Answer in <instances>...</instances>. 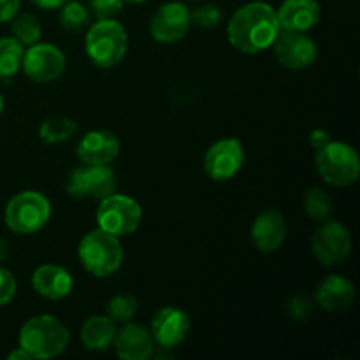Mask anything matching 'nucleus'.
Segmentation results:
<instances>
[{"label":"nucleus","mask_w":360,"mask_h":360,"mask_svg":"<svg viewBox=\"0 0 360 360\" xmlns=\"http://www.w3.org/2000/svg\"><path fill=\"white\" fill-rule=\"evenodd\" d=\"M280 32L276 9L260 0L239 7L227 25L229 42L245 55H257L271 48Z\"/></svg>","instance_id":"f257e3e1"},{"label":"nucleus","mask_w":360,"mask_h":360,"mask_svg":"<svg viewBox=\"0 0 360 360\" xmlns=\"http://www.w3.org/2000/svg\"><path fill=\"white\" fill-rule=\"evenodd\" d=\"M70 333L58 319L51 315H39L28 320L20 330L18 343L28 352L32 359L58 357L69 347Z\"/></svg>","instance_id":"f03ea898"},{"label":"nucleus","mask_w":360,"mask_h":360,"mask_svg":"<svg viewBox=\"0 0 360 360\" xmlns=\"http://www.w3.org/2000/svg\"><path fill=\"white\" fill-rule=\"evenodd\" d=\"M129 48V35L125 27L116 20H97L84 37V51L91 63L101 69L118 65Z\"/></svg>","instance_id":"7ed1b4c3"},{"label":"nucleus","mask_w":360,"mask_h":360,"mask_svg":"<svg viewBox=\"0 0 360 360\" xmlns=\"http://www.w3.org/2000/svg\"><path fill=\"white\" fill-rule=\"evenodd\" d=\"M77 255L84 269L97 278L111 276L123 262V248L120 239L102 229H95L81 239Z\"/></svg>","instance_id":"20e7f679"},{"label":"nucleus","mask_w":360,"mask_h":360,"mask_svg":"<svg viewBox=\"0 0 360 360\" xmlns=\"http://www.w3.org/2000/svg\"><path fill=\"white\" fill-rule=\"evenodd\" d=\"M315 165L323 181L338 188L352 185L360 176L357 150L340 141H330L329 144L316 150Z\"/></svg>","instance_id":"39448f33"},{"label":"nucleus","mask_w":360,"mask_h":360,"mask_svg":"<svg viewBox=\"0 0 360 360\" xmlns=\"http://www.w3.org/2000/svg\"><path fill=\"white\" fill-rule=\"evenodd\" d=\"M51 217V204L48 197L35 190H27L7 202L4 220L14 234H34L48 224Z\"/></svg>","instance_id":"423d86ee"},{"label":"nucleus","mask_w":360,"mask_h":360,"mask_svg":"<svg viewBox=\"0 0 360 360\" xmlns=\"http://www.w3.org/2000/svg\"><path fill=\"white\" fill-rule=\"evenodd\" d=\"M143 210L136 199L123 193H111L101 200L97 207L98 229L122 238L139 229Z\"/></svg>","instance_id":"0eeeda50"},{"label":"nucleus","mask_w":360,"mask_h":360,"mask_svg":"<svg viewBox=\"0 0 360 360\" xmlns=\"http://www.w3.org/2000/svg\"><path fill=\"white\" fill-rule=\"evenodd\" d=\"M67 193L74 199L102 200L116 192V174L109 165H79L67 178Z\"/></svg>","instance_id":"6e6552de"},{"label":"nucleus","mask_w":360,"mask_h":360,"mask_svg":"<svg viewBox=\"0 0 360 360\" xmlns=\"http://www.w3.org/2000/svg\"><path fill=\"white\" fill-rule=\"evenodd\" d=\"M313 257L322 266L330 267L341 264L352 252L350 231L336 220L322 221L311 239Z\"/></svg>","instance_id":"1a4fd4ad"},{"label":"nucleus","mask_w":360,"mask_h":360,"mask_svg":"<svg viewBox=\"0 0 360 360\" xmlns=\"http://www.w3.org/2000/svg\"><path fill=\"white\" fill-rule=\"evenodd\" d=\"M67 60L60 48L53 44H35L28 46L23 53V62L21 69L27 74V77L35 83H51L62 77L65 72Z\"/></svg>","instance_id":"9d476101"},{"label":"nucleus","mask_w":360,"mask_h":360,"mask_svg":"<svg viewBox=\"0 0 360 360\" xmlns=\"http://www.w3.org/2000/svg\"><path fill=\"white\" fill-rule=\"evenodd\" d=\"M245 164V150L239 139H220L204 155V171L213 181H229L241 171Z\"/></svg>","instance_id":"9b49d317"},{"label":"nucleus","mask_w":360,"mask_h":360,"mask_svg":"<svg viewBox=\"0 0 360 360\" xmlns=\"http://www.w3.org/2000/svg\"><path fill=\"white\" fill-rule=\"evenodd\" d=\"M192 27L190 9L181 2H167L157 9L150 21L151 37L162 44H174L188 34Z\"/></svg>","instance_id":"f8f14e48"},{"label":"nucleus","mask_w":360,"mask_h":360,"mask_svg":"<svg viewBox=\"0 0 360 360\" xmlns=\"http://www.w3.org/2000/svg\"><path fill=\"white\" fill-rule=\"evenodd\" d=\"M280 65L290 70H302L313 65L319 56V48L308 35L301 32L281 30L273 44Z\"/></svg>","instance_id":"ddd939ff"},{"label":"nucleus","mask_w":360,"mask_h":360,"mask_svg":"<svg viewBox=\"0 0 360 360\" xmlns=\"http://www.w3.org/2000/svg\"><path fill=\"white\" fill-rule=\"evenodd\" d=\"M190 319L183 309L167 306L155 313L151 322V336L160 348H174L186 340Z\"/></svg>","instance_id":"4468645a"},{"label":"nucleus","mask_w":360,"mask_h":360,"mask_svg":"<svg viewBox=\"0 0 360 360\" xmlns=\"http://www.w3.org/2000/svg\"><path fill=\"white\" fill-rule=\"evenodd\" d=\"M120 153V139L109 130H90L81 137L76 155L83 164L109 165Z\"/></svg>","instance_id":"2eb2a0df"},{"label":"nucleus","mask_w":360,"mask_h":360,"mask_svg":"<svg viewBox=\"0 0 360 360\" xmlns=\"http://www.w3.org/2000/svg\"><path fill=\"white\" fill-rule=\"evenodd\" d=\"M287 238V221L276 210L262 211L252 225V241L259 252L273 253L281 248Z\"/></svg>","instance_id":"dca6fc26"},{"label":"nucleus","mask_w":360,"mask_h":360,"mask_svg":"<svg viewBox=\"0 0 360 360\" xmlns=\"http://www.w3.org/2000/svg\"><path fill=\"white\" fill-rule=\"evenodd\" d=\"M276 16L281 30L304 34L320 23L322 9L316 0H285L276 11Z\"/></svg>","instance_id":"f3484780"},{"label":"nucleus","mask_w":360,"mask_h":360,"mask_svg":"<svg viewBox=\"0 0 360 360\" xmlns=\"http://www.w3.org/2000/svg\"><path fill=\"white\" fill-rule=\"evenodd\" d=\"M116 355L123 360H148L153 355V336L150 330L137 323L127 322L125 327L116 330Z\"/></svg>","instance_id":"a211bd4d"},{"label":"nucleus","mask_w":360,"mask_h":360,"mask_svg":"<svg viewBox=\"0 0 360 360\" xmlns=\"http://www.w3.org/2000/svg\"><path fill=\"white\" fill-rule=\"evenodd\" d=\"M32 287L41 297L60 301L72 292L74 280L65 267L56 266V264H44L32 274Z\"/></svg>","instance_id":"6ab92c4d"},{"label":"nucleus","mask_w":360,"mask_h":360,"mask_svg":"<svg viewBox=\"0 0 360 360\" xmlns=\"http://www.w3.org/2000/svg\"><path fill=\"white\" fill-rule=\"evenodd\" d=\"M355 299V287L350 280L333 274L320 283L316 290V302L322 309L329 313L345 311L352 306Z\"/></svg>","instance_id":"aec40b11"},{"label":"nucleus","mask_w":360,"mask_h":360,"mask_svg":"<svg viewBox=\"0 0 360 360\" xmlns=\"http://www.w3.org/2000/svg\"><path fill=\"white\" fill-rule=\"evenodd\" d=\"M116 338L115 320L104 315L90 316L81 327V341L90 352H104L112 347Z\"/></svg>","instance_id":"412c9836"},{"label":"nucleus","mask_w":360,"mask_h":360,"mask_svg":"<svg viewBox=\"0 0 360 360\" xmlns=\"http://www.w3.org/2000/svg\"><path fill=\"white\" fill-rule=\"evenodd\" d=\"M77 125L72 118L67 116H53L42 122L39 127V137L44 141L46 144H60L69 141L70 137L76 134Z\"/></svg>","instance_id":"4be33fe9"},{"label":"nucleus","mask_w":360,"mask_h":360,"mask_svg":"<svg viewBox=\"0 0 360 360\" xmlns=\"http://www.w3.org/2000/svg\"><path fill=\"white\" fill-rule=\"evenodd\" d=\"M23 53V46L14 37L0 39V79H9L20 72Z\"/></svg>","instance_id":"5701e85b"},{"label":"nucleus","mask_w":360,"mask_h":360,"mask_svg":"<svg viewBox=\"0 0 360 360\" xmlns=\"http://www.w3.org/2000/svg\"><path fill=\"white\" fill-rule=\"evenodd\" d=\"M11 32H13V37L20 42L21 46H32L35 42H39L42 35L41 23H39L37 18L30 13H18L16 16L11 20Z\"/></svg>","instance_id":"b1692460"},{"label":"nucleus","mask_w":360,"mask_h":360,"mask_svg":"<svg viewBox=\"0 0 360 360\" xmlns=\"http://www.w3.org/2000/svg\"><path fill=\"white\" fill-rule=\"evenodd\" d=\"M304 211L313 221L322 224V221L330 218V213H333V199H330V195L323 188L313 186L304 195Z\"/></svg>","instance_id":"393cba45"},{"label":"nucleus","mask_w":360,"mask_h":360,"mask_svg":"<svg viewBox=\"0 0 360 360\" xmlns=\"http://www.w3.org/2000/svg\"><path fill=\"white\" fill-rule=\"evenodd\" d=\"M60 25L69 32H79L90 25V11L79 2L67 0L60 7Z\"/></svg>","instance_id":"a878e982"},{"label":"nucleus","mask_w":360,"mask_h":360,"mask_svg":"<svg viewBox=\"0 0 360 360\" xmlns=\"http://www.w3.org/2000/svg\"><path fill=\"white\" fill-rule=\"evenodd\" d=\"M137 311V299L130 294H118L108 302L109 319L116 322H130Z\"/></svg>","instance_id":"bb28decb"},{"label":"nucleus","mask_w":360,"mask_h":360,"mask_svg":"<svg viewBox=\"0 0 360 360\" xmlns=\"http://www.w3.org/2000/svg\"><path fill=\"white\" fill-rule=\"evenodd\" d=\"M190 20L199 28H214L221 21V11L214 4H204L190 11Z\"/></svg>","instance_id":"cd10ccee"},{"label":"nucleus","mask_w":360,"mask_h":360,"mask_svg":"<svg viewBox=\"0 0 360 360\" xmlns=\"http://www.w3.org/2000/svg\"><path fill=\"white\" fill-rule=\"evenodd\" d=\"M125 0H90V13L97 20H115L123 11Z\"/></svg>","instance_id":"c85d7f7f"},{"label":"nucleus","mask_w":360,"mask_h":360,"mask_svg":"<svg viewBox=\"0 0 360 360\" xmlns=\"http://www.w3.org/2000/svg\"><path fill=\"white\" fill-rule=\"evenodd\" d=\"M313 311V302L311 299L306 297V295H295L288 301L287 304V313L297 322H302V320L308 319Z\"/></svg>","instance_id":"c756f323"},{"label":"nucleus","mask_w":360,"mask_h":360,"mask_svg":"<svg viewBox=\"0 0 360 360\" xmlns=\"http://www.w3.org/2000/svg\"><path fill=\"white\" fill-rule=\"evenodd\" d=\"M16 278L13 276V273L0 266V308L13 301L16 295Z\"/></svg>","instance_id":"7c9ffc66"},{"label":"nucleus","mask_w":360,"mask_h":360,"mask_svg":"<svg viewBox=\"0 0 360 360\" xmlns=\"http://www.w3.org/2000/svg\"><path fill=\"white\" fill-rule=\"evenodd\" d=\"M21 0H0V23L11 21L20 13Z\"/></svg>","instance_id":"2f4dec72"},{"label":"nucleus","mask_w":360,"mask_h":360,"mask_svg":"<svg viewBox=\"0 0 360 360\" xmlns=\"http://www.w3.org/2000/svg\"><path fill=\"white\" fill-rule=\"evenodd\" d=\"M330 141L333 139H330L329 134L322 129H316L309 134V143H311V146L315 148V150H320V148H323L326 144H329Z\"/></svg>","instance_id":"473e14b6"},{"label":"nucleus","mask_w":360,"mask_h":360,"mask_svg":"<svg viewBox=\"0 0 360 360\" xmlns=\"http://www.w3.org/2000/svg\"><path fill=\"white\" fill-rule=\"evenodd\" d=\"M67 0H32V4L37 7H41V9H60V7L65 4Z\"/></svg>","instance_id":"72a5a7b5"},{"label":"nucleus","mask_w":360,"mask_h":360,"mask_svg":"<svg viewBox=\"0 0 360 360\" xmlns=\"http://www.w3.org/2000/svg\"><path fill=\"white\" fill-rule=\"evenodd\" d=\"M7 359L9 360H32L30 355H28V352H25L23 348H20V347H18L14 352H11V354L7 355Z\"/></svg>","instance_id":"f704fd0d"},{"label":"nucleus","mask_w":360,"mask_h":360,"mask_svg":"<svg viewBox=\"0 0 360 360\" xmlns=\"http://www.w3.org/2000/svg\"><path fill=\"white\" fill-rule=\"evenodd\" d=\"M7 257H9V246L4 239H0V266H2V262H6Z\"/></svg>","instance_id":"c9c22d12"},{"label":"nucleus","mask_w":360,"mask_h":360,"mask_svg":"<svg viewBox=\"0 0 360 360\" xmlns=\"http://www.w3.org/2000/svg\"><path fill=\"white\" fill-rule=\"evenodd\" d=\"M2 111H4V97L2 94H0V115H2Z\"/></svg>","instance_id":"e433bc0d"},{"label":"nucleus","mask_w":360,"mask_h":360,"mask_svg":"<svg viewBox=\"0 0 360 360\" xmlns=\"http://www.w3.org/2000/svg\"><path fill=\"white\" fill-rule=\"evenodd\" d=\"M125 2H130V4H143V2H146V0H125Z\"/></svg>","instance_id":"4c0bfd02"},{"label":"nucleus","mask_w":360,"mask_h":360,"mask_svg":"<svg viewBox=\"0 0 360 360\" xmlns=\"http://www.w3.org/2000/svg\"><path fill=\"white\" fill-rule=\"evenodd\" d=\"M192 2H195V0H192Z\"/></svg>","instance_id":"58836bf2"}]
</instances>
